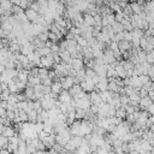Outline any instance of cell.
I'll list each match as a JSON object with an SVG mask.
<instances>
[{
    "instance_id": "74e56055",
    "label": "cell",
    "mask_w": 154,
    "mask_h": 154,
    "mask_svg": "<svg viewBox=\"0 0 154 154\" xmlns=\"http://www.w3.org/2000/svg\"><path fill=\"white\" fill-rule=\"evenodd\" d=\"M58 4H59V0H48V7L52 10H55Z\"/></svg>"
},
{
    "instance_id": "d6986e66",
    "label": "cell",
    "mask_w": 154,
    "mask_h": 154,
    "mask_svg": "<svg viewBox=\"0 0 154 154\" xmlns=\"http://www.w3.org/2000/svg\"><path fill=\"white\" fill-rule=\"evenodd\" d=\"M108 7H109L113 12H119V11H122V7L119 6L118 1H111V0H109V2H108Z\"/></svg>"
},
{
    "instance_id": "e575fe53",
    "label": "cell",
    "mask_w": 154,
    "mask_h": 154,
    "mask_svg": "<svg viewBox=\"0 0 154 154\" xmlns=\"http://www.w3.org/2000/svg\"><path fill=\"white\" fill-rule=\"evenodd\" d=\"M69 31L72 32L73 35H81V29H79L78 26H75V25H72V26L69 29Z\"/></svg>"
},
{
    "instance_id": "d6a6232c",
    "label": "cell",
    "mask_w": 154,
    "mask_h": 154,
    "mask_svg": "<svg viewBox=\"0 0 154 154\" xmlns=\"http://www.w3.org/2000/svg\"><path fill=\"white\" fill-rule=\"evenodd\" d=\"M122 11H123V13H124V14H128V16H131V14H132V10H131L130 4H128V5H126Z\"/></svg>"
},
{
    "instance_id": "ba28073f",
    "label": "cell",
    "mask_w": 154,
    "mask_h": 154,
    "mask_svg": "<svg viewBox=\"0 0 154 154\" xmlns=\"http://www.w3.org/2000/svg\"><path fill=\"white\" fill-rule=\"evenodd\" d=\"M83 22H84L87 25H90V26H94V25H95L94 16H91L90 13H87V12L83 13Z\"/></svg>"
},
{
    "instance_id": "9c48e42d",
    "label": "cell",
    "mask_w": 154,
    "mask_h": 154,
    "mask_svg": "<svg viewBox=\"0 0 154 154\" xmlns=\"http://www.w3.org/2000/svg\"><path fill=\"white\" fill-rule=\"evenodd\" d=\"M61 90H63V85H61L60 81H53L52 84H51V91L59 94Z\"/></svg>"
},
{
    "instance_id": "60d3db41",
    "label": "cell",
    "mask_w": 154,
    "mask_h": 154,
    "mask_svg": "<svg viewBox=\"0 0 154 154\" xmlns=\"http://www.w3.org/2000/svg\"><path fill=\"white\" fill-rule=\"evenodd\" d=\"M107 20H108V24H109V25H112V24L116 22L114 13H109V14H107Z\"/></svg>"
},
{
    "instance_id": "e0dca14e",
    "label": "cell",
    "mask_w": 154,
    "mask_h": 154,
    "mask_svg": "<svg viewBox=\"0 0 154 154\" xmlns=\"http://www.w3.org/2000/svg\"><path fill=\"white\" fill-rule=\"evenodd\" d=\"M112 30L117 34V32H120V31H124V25L120 23V22H114L112 25Z\"/></svg>"
},
{
    "instance_id": "484cf974",
    "label": "cell",
    "mask_w": 154,
    "mask_h": 154,
    "mask_svg": "<svg viewBox=\"0 0 154 154\" xmlns=\"http://www.w3.org/2000/svg\"><path fill=\"white\" fill-rule=\"evenodd\" d=\"M85 67V66H84ZM96 76V72L94 71V69H91V67H85V77H88V78H93V77H95Z\"/></svg>"
},
{
    "instance_id": "f35d334b",
    "label": "cell",
    "mask_w": 154,
    "mask_h": 154,
    "mask_svg": "<svg viewBox=\"0 0 154 154\" xmlns=\"http://www.w3.org/2000/svg\"><path fill=\"white\" fill-rule=\"evenodd\" d=\"M123 32H124V40H126V41H131V40H132V34H131V31L124 30Z\"/></svg>"
},
{
    "instance_id": "8d00e7d4",
    "label": "cell",
    "mask_w": 154,
    "mask_h": 154,
    "mask_svg": "<svg viewBox=\"0 0 154 154\" xmlns=\"http://www.w3.org/2000/svg\"><path fill=\"white\" fill-rule=\"evenodd\" d=\"M137 93H138L140 97H143V96H147V95H148V90H147V89H144L143 87L138 88V89H137Z\"/></svg>"
},
{
    "instance_id": "b9f144b4",
    "label": "cell",
    "mask_w": 154,
    "mask_h": 154,
    "mask_svg": "<svg viewBox=\"0 0 154 154\" xmlns=\"http://www.w3.org/2000/svg\"><path fill=\"white\" fill-rule=\"evenodd\" d=\"M29 7H30V8H32V10H35V11H37V12H38V10H40V6H38V4L36 2V0H35V1H32V2L29 5Z\"/></svg>"
},
{
    "instance_id": "7a4b0ae2",
    "label": "cell",
    "mask_w": 154,
    "mask_h": 154,
    "mask_svg": "<svg viewBox=\"0 0 154 154\" xmlns=\"http://www.w3.org/2000/svg\"><path fill=\"white\" fill-rule=\"evenodd\" d=\"M131 47H132L131 41H126V40H120V41H118V48H119V51H120L122 53L125 52V51H130Z\"/></svg>"
},
{
    "instance_id": "5bb4252c",
    "label": "cell",
    "mask_w": 154,
    "mask_h": 154,
    "mask_svg": "<svg viewBox=\"0 0 154 154\" xmlns=\"http://www.w3.org/2000/svg\"><path fill=\"white\" fill-rule=\"evenodd\" d=\"M114 79H116V78H113V79L108 81V84H107V89H108L109 91H117V93H118L119 85L117 84V82H116Z\"/></svg>"
},
{
    "instance_id": "7bdbcfd3",
    "label": "cell",
    "mask_w": 154,
    "mask_h": 154,
    "mask_svg": "<svg viewBox=\"0 0 154 154\" xmlns=\"http://www.w3.org/2000/svg\"><path fill=\"white\" fill-rule=\"evenodd\" d=\"M7 114V109L5 107H0V118H6Z\"/></svg>"
},
{
    "instance_id": "ac0fdd59",
    "label": "cell",
    "mask_w": 154,
    "mask_h": 154,
    "mask_svg": "<svg viewBox=\"0 0 154 154\" xmlns=\"http://www.w3.org/2000/svg\"><path fill=\"white\" fill-rule=\"evenodd\" d=\"M28 83L31 84V85H36L38 83H41V78L40 76H28Z\"/></svg>"
},
{
    "instance_id": "3957f363",
    "label": "cell",
    "mask_w": 154,
    "mask_h": 154,
    "mask_svg": "<svg viewBox=\"0 0 154 154\" xmlns=\"http://www.w3.org/2000/svg\"><path fill=\"white\" fill-rule=\"evenodd\" d=\"M34 51H35V46H34L32 42H26L25 45L20 46V53H22V54L28 55L29 53H31V52H34Z\"/></svg>"
},
{
    "instance_id": "1f68e13d",
    "label": "cell",
    "mask_w": 154,
    "mask_h": 154,
    "mask_svg": "<svg viewBox=\"0 0 154 154\" xmlns=\"http://www.w3.org/2000/svg\"><path fill=\"white\" fill-rule=\"evenodd\" d=\"M89 111L93 113V114H96L99 112V103H91L90 107H89Z\"/></svg>"
},
{
    "instance_id": "6da1fadb",
    "label": "cell",
    "mask_w": 154,
    "mask_h": 154,
    "mask_svg": "<svg viewBox=\"0 0 154 154\" xmlns=\"http://www.w3.org/2000/svg\"><path fill=\"white\" fill-rule=\"evenodd\" d=\"M71 99H72V96H71V94L69 93V90H66V89H63V90L59 93V95H58V100H59L60 102L70 103Z\"/></svg>"
},
{
    "instance_id": "f546056e",
    "label": "cell",
    "mask_w": 154,
    "mask_h": 154,
    "mask_svg": "<svg viewBox=\"0 0 154 154\" xmlns=\"http://www.w3.org/2000/svg\"><path fill=\"white\" fill-rule=\"evenodd\" d=\"M143 88L147 89L148 91H149V90H153V89H154V82H152V81L149 79L148 82H146V83L143 84Z\"/></svg>"
},
{
    "instance_id": "d4e9b609",
    "label": "cell",
    "mask_w": 154,
    "mask_h": 154,
    "mask_svg": "<svg viewBox=\"0 0 154 154\" xmlns=\"http://www.w3.org/2000/svg\"><path fill=\"white\" fill-rule=\"evenodd\" d=\"M48 70L49 69H47V67H38V76L41 79L48 76Z\"/></svg>"
},
{
    "instance_id": "4316f807",
    "label": "cell",
    "mask_w": 154,
    "mask_h": 154,
    "mask_svg": "<svg viewBox=\"0 0 154 154\" xmlns=\"http://www.w3.org/2000/svg\"><path fill=\"white\" fill-rule=\"evenodd\" d=\"M146 61H147V63H149V64H154V49H153V51H150V52H147Z\"/></svg>"
},
{
    "instance_id": "4dcf8cb0",
    "label": "cell",
    "mask_w": 154,
    "mask_h": 154,
    "mask_svg": "<svg viewBox=\"0 0 154 154\" xmlns=\"http://www.w3.org/2000/svg\"><path fill=\"white\" fill-rule=\"evenodd\" d=\"M147 43H148V41H147V37L143 35V36L140 38V48L144 49V48H146V46H147Z\"/></svg>"
},
{
    "instance_id": "836d02e7",
    "label": "cell",
    "mask_w": 154,
    "mask_h": 154,
    "mask_svg": "<svg viewBox=\"0 0 154 154\" xmlns=\"http://www.w3.org/2000/svg\"><path fill=\"white\" fill-rule=\"evenodd\" d=\"M114 17H116V22H122L123 18H124V13H123V11L114 12Z\"/></svg>"
},
{
    "instance_id": "7c38bea8",
    "label": "cell",
    "mask_w": 154,
    "mask_h": 154,
    "mask_svg": "<svg viewBox=\"0 0 154 154\" xmlns=\"http://www.w3.org/2000/svg\"><path fill=\"white\" fill-rule=\"evenodd\" d=\"M28 122H31V123H36L37 122V111L36 109H30L28 112Z\"/></svg>"
},
{
    "instance_id": "4fadbf2b",
    "label": "cell",
    "mask_w": 154,
    "mask_h": 154,
    "mask_svg": "<svg viewBox=\"0 0 154 154\" xmlns=\"http://www.w3.org/2000/svg\"><path fill=\"white\" fill-rule=\"evenodd\" d=\"M130 6L132 10V13H141L142 12V5H140L137 1H131Z\"/></svg>"
},
{
    "instance_id": "30bf717a",
    "label": "cell",
    "mask_w": 154,
    "mask_h": 154,
    "mask_svg": "<svg viewBox=\"0 0 154 154\" xmlns=\"http://www.w3.org/2000/svg\"><path fill=\"white\" fill-rule=\"evenodd\" d=\"M89 97H90V102H91V103H100V102H101L99 91H95V90L90 91V93H89Z\"/></svg>"
},
{
    "instance_id": "7dc6e473",
    "label": "cell",
    "mask_w": 154,
    "mask_h": 154,
    "mask_svg": "<svg viewBox=\"0 0 154 154\" xmlns=\"http://www.w3.org/2000/svg\"><path fill=\"white\" fill-rule=\"evenodd\" d=\"M111 1H117V0H111Z\"/></svg>"
},
{
    "instance_id": "8fae6325",
    "label": "cell",
    "mask_w": 154,
    "mask_h": 154,
    "mask_svg": "<svg viewBox=\"0 0 154 154\" xmlns=\"http://www.w3.org/2000/svg\"><path fill=\"white\" fill-rule=\"evenodd\" d=\"M35 52H37L40 57H43V55H47L48 53H51V48H49V47H47V46L37 47V48H35Z\"/></svg>"
},
{
    "instance_id": "9a60e30c",
    "label": "cell",
    "mask_w": 154,
    "mask_h": 154,
    "mask_svg": "<svg viewBox=\"0 0 154 154\" xmlns=\"http://www.w3.org/2000/svg\"><path fill=\"white\" fill-rule=\"evenodd\" d=\"M2 135L6 136V137H12L13 135H16V130H14L11 125H6V126H5V130H4V132H2Z\"/></svg>"
},
{
    "instance_id": "f6af8a7d",
    "label": "cell",
    "mask_w": 154,
    "mask_h": 154,
    "mask_svg": "<svg viewBox=\"0 0 154 154\" xmlns=\"http://www.w3.org/2000/svg\"><path fill=\"white\" fill-rule=\"evenodd\" d=\"M5 126H6V125H5L2 122H0V134H2V132H4V130H5Z\"/></svg>"
},
{
    "instance_id": "277c9868",
    "label": "cell",
    "mask_w": 154,
    "mask_h": 154,
    "mask_svg": "<svg viewBox=\"0 0 154 154\" xmlns=\"http://www.w3.org/2000/svg\"><path fill=\"white\" fill-rule=\"evenodd\" d=\"M71 67L75 69L76 71H78L79 69L84 67V63H83V59H79V58H72L71 59V63H70Z\"/></svg>"
},
{
    "instance_id": "f907efd6",
    "label": "cell",
    "mask_w": 154,
    "mask_h": 154,
    "mask_svg": "<svg viewBox=\"0 0 154 154\" xmlns=\"http://www.w3.org/2000/svg\"><path fill=\"white\" fill-rule=\"evenodd\" d=\"M47 1H48V0H47Z\"/></svg>"
},
{
    "instance_id": "603a6c76",
    "label": "cell",
    "mask_w": 154,
    "mask_h": 154,
    "mask_svg": "<svg viewBox=\"0 0 154 154\" xmlns=\"http://www.w3.org/2000/svg\"><path fill=\"white\" fill-rule=\"evenodd\" d=\"M85 116V109H82V108H76V112H75V117L76 119H83Z\"/></svg>"
},
{
    "instance_id": "ffe728a7",
    "label": "cell",
    "mask_w": 154,
    "mask_h": 154,
    "mask_svg": "<svg viewBox=\"0 0 154 154\" xmlns=\"http://www.w3.org/2000/svg\"><path fill=\"white\" fill-rule=\"evenodd\" d=\"M42 130H43V131H46V132H48V134L53 132V124H52L49 120L43 122V129H42Z\"/></svg>"
},
{
    "instance_id": "2e32d148",
    "label": "cell",
    "mask_w": 154,
    "mask_h": 154,
    "mask_svg": "<svg viewBox=\"0 0 154 154\" xmlns=\"http://www.w3.org/2000/svg\"><path fill=\"white\" fill-rule=\"evenodd\" d=\"M0 7L4 11H11L12 7V2L10 0H0Z\"/></svg>"
},
{
    "instance_id": "cb8c5ba5",
    "label": "cell",
    "mask_w": 154,
    "mask_h": 154,
    "mask_svg": "<svg viewBox=\"0 0 154 154\" xmlns=\"http://www.w3.org/2000/svg\"><path fill=\"white\" fill-rule=\"evenodd\" d=\"M16 17H17V19H18V22L19 23H24V22H28V17H26V14H25V12L23 11V12H20V13H17V14H14Z\"/></svg>"
},
{
    "instance_id": "bcb514c9",
    "label": "cell",
    "mask_w": 154,
    "mask_h": 154,
    "mask_svg": "<svg viewBox=\"0 0 154 154\" xmlns=\"http://www.w3.org/2000/svg\"><path fill=\"white\" fill-rule=\"evenodd\" d=\"M5 69H6V67H5V65H4V64H0V73H1Z\"/></svg>"
},
{
    "instance_id": "ee69618b",
    "label": "cell",
    "mask_w": 154,
    "mask_h": 154,
    "mask_svg": "<svg viewBox=\"0 0 154 154\" xmlns=\"http://www.w3.org/2000/svg\"><path fill=\"white\" fill-rule=\"evenodd\" d=\"M146 109L149 112V114H154V102H152V103H150Z\"/></svg>"
},
{
    "instance_id": "52a82bcc",
    "label": "cell",
    "mask_w": 154,
    "mask_h": 154,
    "mask_svg": "<svg viewBox=\"0 0 154 154\" xmlns=\"http://www.w3.org/2000/svg\"><path fill=\"white\" fill-rule=\"evenodd\" d=\"M24 12H25V14H26V17H28V20H30V22H32V20L37 17V14H38L37 11H35V10H32V8H30V7L25 8Z\"/></svg>"
},
{
    "instance_id": "7402d4cb",
    "label": "cell",
    "mask_w": 154,
    "mask_h": 154,
    "mask_svg": "<svg viewBox=\"0 0 154 154\" xmlns=\"http://www.w3.org/2000/svg\"><path fill=\"white\" fill-rule=\"evenodd\" d=\"M114 116L118 117V118L125 119V117H126V112H125V109H124L123 107H119V108L116 109V114H114Z\"/></svg>"
},
{
    "instance_id": "f1b7e54d",
    "label": "cell",
    "mask_w": 154,
    "mask_h": 154,
    "mask_svg": "<svg viewBox=\"0 0 154 154\" xmlns=\"http://www.w3.org/2000/svg\"><path fill=\"white\" fill-rule=\"evenodd\" d=\"M24 10L19 6V5H12V7H11V13H13V14H17V13H20V12H23Z\"/></svg>"
},
{
    "instance_id": "ab89813d",
    "label": "cell",
    "mask_w": 154,
    "mask_h": 154,
    "mask_svg": "<svg viewBox=\"0 0 154 154\" xmlns=\"http://www.w3.org/2000/svg\"><path fill=\"white\" fill-rule=\"evenodd\" d=\"M52 82H53V81H52V78H49L48 76L41 79V83H42L43 85H51V84H52Z\"/></svg>"
},
{
    "instance_id": "5b68a950",
    "label": "cell",
    "mask_w": 154,
    "mask_h": 154,
    "mask_svg": "<svg viewBox=\"0 0 154 154\" xmlns=\"http://www.w3.org/2000/svg\"><path fill=\"white\" fill-rule=\"evenodd\" d=\"M152 102H153V101H152V99L147 95V96H143V97H141V99H140L138 105H140V108H141V109H146V108H147Z\"/></svg>"
},
{
    "instance_id": "83f0119b",
    "label": "cell",
    "mask_w": 154,
    "mask_h": 154,
    "mask_svg": "<svg viewBox=\"0 0 154 154\" xmlns=\"http://www.w3.org/2000/svg\"><path fill=\"white\" fill-rule=\"evenodd\" d=\"M48 40H51L52 42H59L60 41V37L57 34H54L52 31H48Z\"/></svg>"
},
{
    "instance_id": "d590c367",
    "label": "cell",
    "mask_w": 154,
    "mask_h": 154,
    "mask_svg": "<svg viewBox=\"0 0 154 154\" xmlns=\"http://www.w3.org/2000/svg\"><path fill=\"white\" fill-rule=\"evenodd\" d=\"M36 36H38V38H40V40H42L43 42H46V41L48 40V31L40 32V34H38V35H36Z\"/></svg>"
},
{
    "instance_id": "681fc988",
    "label": "cell",
    "mask_w": 154,
    "mask_h": 154,
    "mask_svg": "<svg viewBox=\"0 0 154 154\" xmlns=\"http://www.w3.org/2000/svg\"><path fill=\"white\" fill-rule=\"evenodd\" d=\"M0 150H1V148H0Z\"/></svg>"
},
{
    "instance_id": "44dd1931",
    "label": "cell",
    "mask_w": 154,
    "mask_h": 154,
    "mask_svg": "<svg viewBox=\"0 0 154 154\" xmlns=\"http://www.w3.org/2000/svg\"><path fill=\"white\" fill-rule=\"evenodd\" d=\"M82 90V88H81V85L79 84H73L70 89H69V93L71 94V96H73V95H76L78 91H81Z\"/></svg>"
},
{
    "instance_id": "8992f818",
    "label": "cell",
    "mask_w": 154,
    "mask_h": 154,
    "mask_svg": "<svg viewBox=\"0 0 154 154\" xmlns=\"http://www.w3.org/2000/svg\"><path fill=\"white\" fill-rule=\"evenodd\" d=\"M59 55H60V59L63 63H66V64H70L71 63V54L67 52V49H64V51H59Z\"/></svg>"
},
{
    "instance_id": "c3c4849f",
    "label": "cell",
    "mask_w": 154,
    "mask_h": 154,
    "mask_svg": "<svg viewBox=\"0 0 154 154\" xmlns=\"http://www.w3.org/2000/svg\"><path fill=\"white\" fill-rule=\"evenodd\" d=\"M59 1H63V0H59Z\"/></svg>"
}]
</instances>
